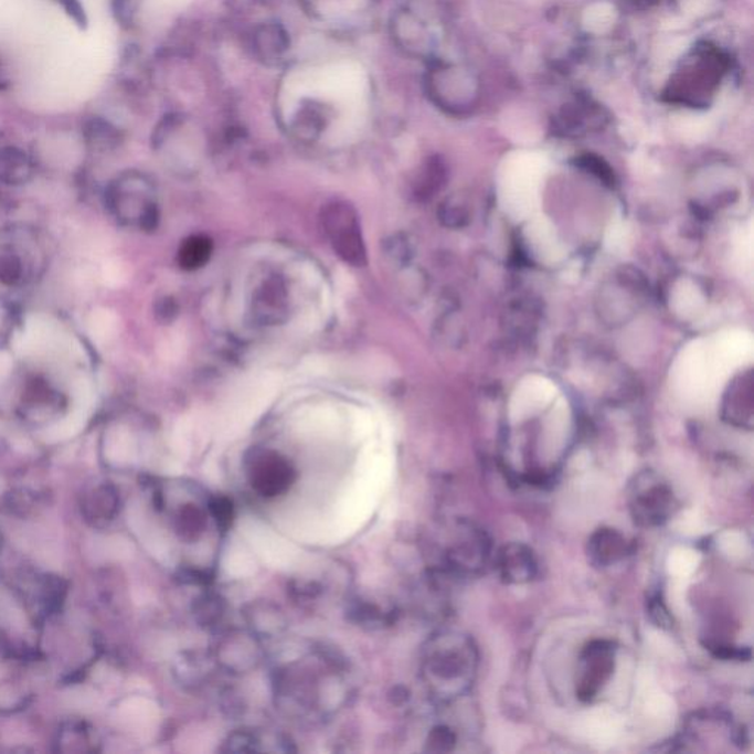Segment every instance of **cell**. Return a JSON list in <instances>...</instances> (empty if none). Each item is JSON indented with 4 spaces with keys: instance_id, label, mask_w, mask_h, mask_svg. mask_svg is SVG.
Listing matches in <instances>:
<instances>
[{
    "instance_id": "18",
    "label": "cell",
    "mask_w": 754,
    "mask_h": 754,
    "mask_svg": "<svg viewBox=\"0 0 754 754\" xmlns=\"http://www.w3.org/2000/svg\"><path fill=\"white\" fill-rule=\"evenodd\" d=\"M719 550L726 557L740 560L748 554L750 545L743 532L726 531L718 540Z\"/></svg>"
},
{
    "instance_id": "12",
    "label": "cell",
    "mask_w": 754,
    "mask_h": 754,
    "mask_svg": "<svg viewBox=\"0 0 754 754\" xmlns=\"http://www.w3.org/2000/svg\"><path fill=\"white\" fill-rule=\"evenodd\" d=\"M267 743H275L277 747L280 748V752H285L284 747H280V745H285L289 752L293 750L289 747L290 741L282 734L266 735V732H259L257 730H248V728H244V730H237L227 736V740L224 741L223 752H266V750H268L266 745Z\"/></svg>"
},
{
    "instance_id": "11",
    "label": "cell",
    "mask_w": 754,
    "mask_h": 754,
    "mask_svg": "<svg viewBox=\"0 0 754 754\" xmlns=\"http://www.w3.org/2000/svg\"><path fill=\"white\" fill-rule=\"evenodd\" d=\"M210 511L209 500L187 501L180 505L174 511L173 527L180 540L184 542H197L206 531Z\"/></svg>"
},
{
    "instance_id": "15",
    "label": "cell",
    "mask_w": 754,
    "mask_h": 754,
    "mask_svg": "<svg viewBox=\"0 0 754 754\" xmlns=\"http://www.w3.org/2000/svg\"><path fill=\"white\" fill-rule=\"evenodd\" d=\"M226 604L215 594H204L193 604V616L204 628L214 629L222 624Z\"/></svg>"
},
{
    "instance_id": "5",
    "label": "cell",
    "mask_w": 754,
    "mask_h": 754,
    "mask_svg": "<svg viewBox=\"0 0 754 754\" xmlns=\"http://www.w3.org/2000/svg\"><path fill=\"white\" fill-rule=\"evenodd\" d=\"M251 487L263 498L285 496L297 480V470L289 458L268 448H254L246 458Z\"/></svg>"
},
{
    "instance_id": "6",
    "label": "cell",
    "mask_w": 754,
    "mask_h": 754,
    "mask_svg": "<svg viewBox=\"0 0 754 754\" xmlns=\"http://www.w3.org/2000/svg\"><path fill=\"white\" fill-rule=\"evenodd\" d=\"M262 643L248 629H229L215 643V663L235 677L254 672L264 660Z\"/></svg>"
},
{
    "instance_id": "3",
    "label": "cell",
    "mask_w": 754,
    "mask_h": 754,
    "mask_svg": "<svg viewBox=\"0 0 754 754\" xmlns=\"http://www.w3.org/2000/svg\"><path fill=\"white\" fill-rule=\"evenodd\" d=\"M730 59L718 46L703 43L682 61L668 87L673 103L701 107L708 105L730 70Z\"/></svg>"
},
{
    "instance_id": "1",
    "label": "cell",
    "mask_w": 754,
    "mask_h": 754,
    "mask_svg": "<svg viewBox=\"0 0 754 754\" xmlns=\"http://www.w3.org/2000/svg\"><path fill=\"white\" fill-rule=\"evenodd\" d=\"M273 691L277 708L286 716L320 721L347 704V661L326 647H311L301 657L276 665Z\"/></svg>"
},
{
    "instance_id": "2",
    "label": "cell",
    "mask_w": 754,
    "mask_h": 754,
    "mask_svg": "<svg viewBox=\"0 0 754 754\" xmlns=\"http://www.w3.org/2000/svg\"><path fill=\"white\" fill-rule=\"evenodd\" d=\"M368 76L355 63H334L294 73L286 83L285 98L289 105L298 98H319L326 103L355 109L368 96Z\"/></svg>"
},
{
    "instance_id": "14",
    "label": "cell",
    "mask_w": 754,
    "mask_h": 754,
    "mask_svg": "<svg viewBox=\"0 0 754 754\" xmlns=\"http://www.w3.org/2000/svg\"><path fill=\"white\" fill-rule=\"evenodd\" d=\"M214 244L209 236L192 235L183 242L179 251V264L183 270L193 272L209 264Z\"/></svg>"
},
{
    "instance_id": "19",
    "label": "cell",
    "mask_w": 754,
    "mask_h": 754,
    "mask_svg": "<svg viewBox=\"0 0 754 754\" xmlns=\"http://www.w3.org/2000/svg\"><path fill=\"white\" fill-rule=\"evenodd\" d=\"M210 518L215 520L217 527L226 531L233 519V505L226 497H213L209 500Z\"/></svg>"
},
{
    "instance_id": "17",
    "label": "cell",
    "mask_w": 754,
    "mask_h": 754,
    "mask_svg": "<svg viewBox=\"0 0 754 754\" xmlns=\"http://www.w3.org/2000/svg\"><path fill=\"white\" fill-rule=\"evenodd\" d=\"M701 555L699 551L678 546L672 550L668 557V571L675 577H687L692 575L699 567Z\"/></svg>"
},
{
    "instance_id": "20",
    "label": "cell",
    "mask_w": 754,
    "mask_h": 754,
    "mask_svg": "<svg viewBox=\"0 0 754 754\" xmlns=\"http://www.w3.org/2000/svg\"><path fill=\"white\" fill-rule=\"evenodd\" d=\"M626 3H628L633 10H647V8L655 6L657 0H626Z\"/></svg>"
},
{
    "instance_id": "13",
    "label": "cell",
    "mask_w": 754,
    "mask_h": 754,
    "mask_svg": "<svg viewBox=\"0 0 754 754\" xmlns=\"http://www.w3.org/2000/svg\"><path fill=\"white\" fill-rule=\"evenodd\" d=\"M585 734L595 743L604 744L615 741L620 731L619 718L608 709H595L584 722Z\"/></svg>"
},
{
    "instance_id": "8",
    "label": "cell",
    "mask_w": 754,
    "mask_h": 754,
    "mask_svg": "<svg viewBox=\"0 0 754 754\" xmlns=\"http://www.w3.org/2000/svg\"><path fill=\"white\" fill-rule=\"evenodd\" d=\"M254 320L263 326L285 323L289 317V294L280 277H267L254 293L251 302Z\"/></svg>"
},
{
    "instance_id": "9",
    "label": "cell",
    "mask_w": 754,
    "mask_h": 754,
    "mask_svg": "<svg viewBox=\"0 0 754 754\" xmlns=\"http://www.w3.org/2000/svg\"><path fill=\"white\" fill-rule=\"evenodd\" d=\"M244 619L246 629L262 641L279 638L288 629L285 612L268 599H255V602L246 604Z\"/></svg>"
},
{
    "instance_id": "16",
    "label": "cell",
    "mask_w": 754,
    "mask_h": 754,
    "mask_svg": "<svg viewBox=\"0 0 754 754\" xmlns=\"http://www.w3.org/2000/svg\"><path fill=\"white\" fill-rule=\"evenodd\" d=\"M352 622L357 625L368 626V628H382L390 624V616L376 604L363 602V599H352L348 607Z\"/></svg>"
},
{
    "instance_id": "7",
    "label": "cell",
    "mask_w": 754,
    "mask_h": 754,
    "mask_svg": "<svg viewBox=\"0 0 754 754\" xmlns=\"http://www.w3.org/2000/svg\"><path fill=\"white\" fill-rule=\"evenodd\" d=\"M439 99L452 111L465 114L479 104L482 83L478 74L466 65H448L435 76Z\"/></svg>"
},
{
    "instance_id": "10",
    "label": "cell",
    "mask_w": 754,
    "mask_h": 754,
    "mask_svg": "<svg viewBox=\"0 0 754 754\" xmlns=\"http://www.w3.org/2000/svg\"><path fill=\"white\" fill-rule=\"evenodd\" d=\"M219 669L215 663L213 651H187L176 665V677L184 687L200 688L210 682L215 670Z\"/></svg>"
},
{
    "instance_id": "4",
    "label": "cell",
    "mask_w": 754,
    "mask_h": 754,
    "mask_svg": "<svg viewBox=\"0 0 754 754\" xmlns=\"http://www.w3.org/2000/svg\"><path fill=\"white\" fill-rule=\"evenodd\" d=\"M321 226L342 262L352 267H364L368 264V249L354 206L346 201L329 202L321 211Z\"/></svg>"
}]
</instances>
